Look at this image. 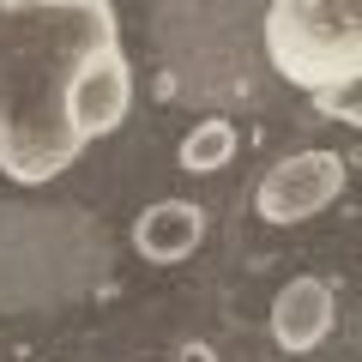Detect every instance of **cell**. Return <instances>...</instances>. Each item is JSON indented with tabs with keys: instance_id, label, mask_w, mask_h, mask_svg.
Segmentation results:
<instances>
[{
	"instance_id": "cell-6",
	"label": "cell",
	"mask_w": 362,
	"mask_h": 362,
	"mask_svg": "<svg viewBox=\"0 0 362 362\" xmlns=\"http://www.w3.org/2000/svg\"><path fill=\"white\" fill-rule=\"evenodd\" d=\"M199 242H206V211L187 206V199H157L133 223V247L151 266H181V259H194Z\"/></svg>"
},
{
	"instance_id": "cell-8",
	"label": "cell",
	"mask_w": 362,
	"mask_h": 362,
	"mask_svg": "<svg viewBox=\"0 0 362 362\" xmlns=\"http://www.w3.org/2000/svg\"><path fill=\"white\" fill-rule=\"evenodd\" d=\"M181 362H218V356H211L206 344H187V350H181Z\"/></svg>"
},
{
	"instance_id": "cell-5",
	"label": "cell",
	"mask_w": 362,
	"mask_h": 362,
	"mask_svg": "<svg viewBox=\"0 0 362 362\" xmlns=\"http://www.w3.org/2000/svg\"><path fill=\"white\" fill-rule=\"evenodd\" d=\"M332 314H338V302H332L326 278H290L272 296V338H278V350L302 356V350H314L332 332Z\"/></svg>"
},
{
	"instance_id": "cell-4",
	"label": "cell",
	"mask_w": 362,
	"mask_h": 362,
	"mask_svg": "<svg viewBox=\"0 0 362 362\" xmlns=\"http://www.w3.org/2000/svg\"><path fill=\"white\" fill-rule=\"evenodd\" d=\"M127 109H133V66L121 54V42H109L78 66L73 90H66V127L78 145H90V139H109L127 121Z\"/></svg>"
},
{
	"instance_id": "cell-7",
	"label": "cell",
	"mask_w": 362,
	"mask_h": 362,
	"mask_svg": "<svg viewBox=\"0 0 362 362\" xmlns=\"http://www.w3.org/2000/svg\"><path fill=\"white\" fill-rule=\"evenodd\" d=\"M230 157H235V127L230 121H199L181 139V169L187 175H218V169H230Z\"/></svg>"
},
{
	"instance_id": "cell-2",
	"label": "cell",
	"mask_w": 362,
	"mask_h": 362,
	"mask_svg": "<svg viewBox=\"0 0 362 362\" xmlns=\"http://www.w3.org/2000/svg\"><path fill=\"white\" fill-rule=\"evenodd\" d=\"M266 54L302 90H344L362 73V0H272Z\"/></svg>"
},
{
	"instance_id": "cell-3",
	"label": "cell",
	"mask_w": 362,
	"mask_h": 362,
	"mask_svg": "<svg viewBox=\"0 0 362 362\" xmlns=\"http://www.w3.org/2000/svg\"><path fill=\"white\" fill-rule=\"evenodd\" d=\"M344 194V157L338 151H296L284 163H272L254 187V211L266 223H308L320 218L332 199Z\"/></svg>"
},
{
	"instance_id": "cell-1",
	"label": "cell",
	"mask_w": 362,
	"mask_h": 362,
	"mask_svg": "<svg viewBox=\"0 0 362 362\" xmlns=\"http://www.w3.org/2000/svg\"><path fill=\"white\" fill-rule=\"evenodd\" d=\"M109 42V0H0V169L18 187L66 175L85 151L66 127V90Z\"/></svg>"
}]
</instances>
